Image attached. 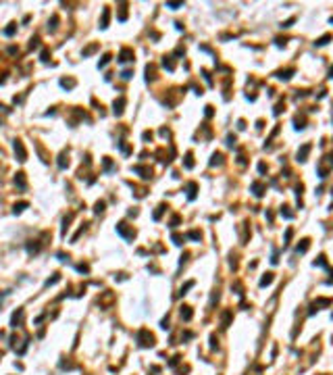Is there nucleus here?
Masks as SVG:
<instances>
[{"label": "nucleus", "mask_w": 333, "mask_h": 375, "mask_svg": "<svg viewBox=\"0 0 333 375\" xmlns=\"http://www.w3.org/2000/svg\"><path fill=\"white\" fill-rule=\"evenodd\" d=\"M137 344H140V346H144V348L154 346V335H152V333H148L146 329H140V332H137Z\"/></svg>", "instance_id": "obj_1"}, {"label": "nucleus", "mask_w": 333, "mask_h": 375, "mask_svg": "<svg viewBox=\"0 0 333 375\" xmlns=\"http://www.w3.org/2000/svg\"><path fill=\"white\" fill-rule=\"evenodd\" d=\"M15 154H17V159H19L21 163L27 159V154H25V148H23V144H21L19 140H15Z\"/></svg>", "instance_id": "obj_2"}, {"label": "nucleus", "mask_w": 333, "mask_h": 375, "mask_svg": "<svg viewBox=\"0 0 333 375\" xmlns=\"http://www.w3.org/2000/svg\"><path fill=\"white\" fill-rule=\"evenodd\" d=\"M129 61H133V52H131L129 48H125V50H121V54H119V63H129Z\"/></svg>", "instance_id": "obj_3"}, {"label": "nucleus", "mask_w": 333, "mask_h": 375, "mask_svg": "<svg viewBox=\"0 0 333 375\" xmlns=\"http://www.w3.org/2000/svg\"><path fill=\"white\" fill-rule=\"evenodd\" d=\"M308 152H310V144H304V146L298 150V161H300V163H304V161H306V156H308Z\"/></svg>", "instance_id": "obj_4"}, {"label": "nucleus", "mask_w": 333, "mask_h": 375, "mask_svg": "<svg viewBox=\"0 0 333 375\" xmlns=\"http://www.w3.org/2000/svg\"><path fill=\"white\" fill-rule=\"evenodd\" d=\"M21 321H23V308H19L15 315H13V319H10V325L13 327H19L21 325Z\"/></svg>", "instance_id": "obj_5"}, {"label": "nucleus", "mask_w": 333, "mask_h": 375, "mask_svg": "<svg viewBox=\"0 0 333 375\" xmlns=\"http://www.w3.org/2000/svg\"><path fill=\"white\" fill-rule=\"evenodd\" d=\"M117 231H119L121 236H125V238H133V231H129V229L125 227V223H119V225H117Z\"/></svg>", "instance_id": "obj_6"}, {"label": "nucleus", "mask_w": 333, "mask_h": 375, "mask_svg": "<svg viewBox=\"0 0 333 375\" xmlns=\"http://www.w3.org/2000/svg\"><path fill=\"white\" fill-rule=\"evenodd\" d=\"M115 115H121L123 113V106H125V98H119V100H115Z\"/></svg>", "instance_id": "obj_7"}, {"label": "nucleus", "mask_w": 333, "mask_h": 375, "mask_svg": "<svg viewBox=\"0 0 333 375\" xmlns=\"http://www.w3.org/2000/svg\"><path fill=\"white\" fill-rule=\"evenodd\" d=\"M15 183L19 186V190H25V188H27V183H25V177H23V173H17V177H15Z\"/></svg>", "instance_id": "obj_8"}, {"label": "nucleus", "mask_w": 333, "mask_h": 375, "mask_svg": "<svg viewBox=\"0 0 333 375\" xmlns=\"http://www.w3.org/2000/svg\"><path fill=\"white\" fill-rule=\"evenodd\" d=\"M192 315H194V313H192V308H190V306H181V317H183L185 321H190V319H192Z\"/></svg>", "instance_id": "obj_9"}, {"label": "nucleus", "mask_w": 333, "mask_h": 375, "mask_svg": "<svg viewBox=\"0 0 333 375\" xmlns=\"http://www.w3.org/2000/svg\"><path fill=\"white\" fill-rule=\"evenodd\" d=\"M196 188H198L196 183H190V186H187V198H190V200L196 198Z\"/></svg>", "instance_id": "obj_10"}, {"label": "nucleus", "mask_w": 333, "mask_h": 375, "mask_svg": "<svg viewBox=\"0 0 333 375\" xmlns=\"http://www.w3.org/2000/svg\"><path fill=\"white\" fill-rule=\"evenodd\" d=\"M100 27H102V29L108 27V8H104V13H102V23H100Z\"/></svg>", "instance_id": "obj_11"}, {"label": "nucleus", "mask_w": 333, "mask_h": 375, "mask_svg": "<svg viewBox=\"0 0 333 375\" xmlns=\"http://www.w3.org/2000/svg\"><path fill=\"white\" fill-rule=\"evenodd\" d=\"M271 281H273V273H267V275H264V277L260 279V288H264V286H269Z\"/></svg>", "instance_id": "obj_12"}, {"label": "nucleus", "mask_w": 333, "mask_h": 375, "mask_svg": "<svg viewBox=\"0 0 333 375\" xmlns=\"http://www.w3.org/2000/svg\"><path fill=\"white\" fill-rule=\"evenodd\" d=\"M291 73H293V69H287V71H279V73H277V77H279V79H290Z\"/></svg>", "instance_id": "obj_13"}, {"label": "nucleus", "mask_w": 333, "mask_h": 375, "mask_svg": "<svg viewBox=\"0 0 333 375\" xmlns=\"http://www.w3.org/2000/svg\"><path fill=\"white\" fill-rule=\"evenodd\" d=\"M252 190H254L256 196H262V194H264V188H262L260 183H252Z\"/></svg>", "instance_id": "obj_14"}, {"label": "nucleus", "mask_w": 333, "mask_h": 375, "mask_svg": "<svg viewBox=\"0 0 333 375\" xmlns=\"http://www.w3.org/2000/svg\"><path fill=\"white\" fill-rule=\"evenodd\" d=\"M331 40V36H329V34H327V36H323V38H321V40H317L314 42V44H317V46H325V44H327V42Z\"/></svg>", "instance_id": "obj_15"}, {"label": "nucleus", "mask_w": 333, "mask_h": 375, "mask_svg": "<svg viewBox=\"0 0 333 375\" xmlns=\"http://www.w3.org/2000/svg\"><path fill=\"white\" fill-rule=\"evenodd\" d=\"M15 29H17V25H15V23H10V25L4 29V36H13V34H15Z\"/></svg>", "instance_id": "obj_16"}, {"label": "nucleus", "mask_w": 333, "mask_h": 375, "mask_svg": "<svg viewBox=\"0 0 333 375\" xmlns=\"http://www.w3.org/2000/svg\"><path fill=\"white\" fill-rule=\"evenodd\" d=\"M308 250V240H302V244H298V252H306Z\"/></svg>", "instance_id": "obj_17"}, {"label": "nucleus", "mask_w": 333, "mask_h": 375, "mask_svg": "<svg viewBox=\"0 0 333 375\" xmlns=\"http://www.w3.org/2000/svg\"><path fill=\"white\" fill-rule=\"evenodd\" d=\"M60 85H63V88H73L75 82H73V79H60Z\"/></svg>", "instance_id": "obj_18"}, {"label": "nucleus", "mask_w": 333, "mask_h": 375, "mask_svg": "<svg viewBox=\"0 0 333 375\" xmlns=\"http://www.w3.org/2000/svg\"><path fill=\"white\" fill-rule=\"evenodd\" d=\"M23 208H27V202H19V204H15V208H13V210H15V213H21Z\"/></svg>", "instance_id": "obj_19"}, {"label": "nucleus", "mask_w": 333, "mask_h": 375, "mask_svg": "<svg viewBox=\"0 0 333 375\" xmlns=\"http://www.w3.org/2000/svg\"><path fill=\"white\" fill-rule=\"evenodd\" d=\"M67 165H69V161H65V154H60V159H58V167H60V169H65Z\"/></svg>", "instance_id": "obj_20"}, {"label": "nucleus", "mask_w": 333, "mask_h": 375, "mask_svg": "<svg viewBox=\"0 0 333 375\" xmlns=\"http://www.w3.org/2000/svg\"><path fill=\"white\" fill-rule=\"evenodd\" d=\"M108 61H111V54H104V56H102V61L98 63V67H104V65H106Z\"/></svg>", "instance_id": "obj_21"}, {"label": "nucleus", "mask_w": 333, "mask_h": 375, "mask_svg": "<svg viewBox=\"0 0 333 375\" xmlns=\"http://www.w3.org/2000/svg\"><path fill=\"white\" fill-rule=\"evenodd\" d=\"M58 279H60V277H58V273H54V277H50V279L46 281V286H52V284H56Z\"/></svg>", "instance_id": "obj_22"}, {"label": "nucleus", "mask_w": 333, "mask_h": 375, "mask_svg": "<svg viewBox=\"0 0 333 375\" xmlns=\"http://www.w3.org/2000/svg\"><path fill=\"white\" fill-rule=\"evenodd\" d=\"M192 165H194V163H192V154H187V156H185V167L192 169Z\"/></svg>", "instance_id": "obj_23"}, {"label": "nucleus", "mask_w": 333, "mask_h": 375, "mask_svg": "<svg viewBox=\"0 0 333 375\" xmlns=\"http://www.w3.org/2000/svg\"><path fill=\"white\" fill-rule=\"evenodd\" d=\"M96 213H102L104 210V202H96V208H94Z\"/></svg>", "instance_id": "obj_24"}, {"label": "nucleus", "mask_w": 333, "mask_h": 375, "mask_svg": "<svg viewBox=\"0 0 333 375\" xmlns=\"http://www.w3.org/2000/svg\"><path fill=\"white\" fill-rule=\"evenodd\" d=\"M187 236H190V238H192V240H200V234H198V231H190V234H187Z\"/></svg>", "instance_id": "obj_25"}, {"label": "nucleus", "mask_w": 333, "mask_h": 375, "mask_svg": "<svg viewBox=\"0 0 333 375\" xmlns=\"http://www.w3.org/2000/svg\"><path fill=\"white\" fill-rule=\"evenodd\" d=\"M183 240H185V238H181V236H173V242H175V244H183Z\"/></svg>", "instance_id": "obj_26"}, {"label": "nucleus", "mask_w": 333, "mask_h": 375, "mask_svg": "<svg viewBox=\"0 0 333 375\" xmlns=\"http://www.w3.org/2000/svg\"><path fill=\"white\" fill-rule=\"evenodd\" d=\"M314 265H319V267H325V256H319V260H314Z\"/></svg>", "instance_id": "obj_27"}, {"label": "nucleus", "mask_w": 333, "mask_h": 375, "mask_svg": "<svg viewBox=\"0 0 333 375\" xmlns=\"http://www.w3.org/2000/svg\"><path fill=\"white\" fill-rule=\"evenodd\" d=\"M166 6H169V8H179V6H181V2H169Z\"/></svg>", "instance_id": "obj_28"}, {"label": "nucleus", "mask_w": 333, "mask_h": 375, "mask_svg": "<svg viewBox=\"0 0 333 375\" xmlns=\"http://www.w3.org/2000/svg\"><path fill=\"white\" fill-rule=\"evenodd\" d=\"M291 23H293V19H287V21H285V23H283L281 27H291Z\"/></svg>", "instance_id": "obj_29"}, {"label": "nucleus", "mask_w": 333, "mask_h": 375, "mask_svg": "<svg viewBox=\"0 0 333 375\" xmlns=\"http://www.w3.org/2000/svg\"><path fill=\"white\" fill-rule=\"evenodd\" d=\"M121 75H123V79H129V77H131V71H123Z\"/></svg>", "instance_id": "obj_30"}, {"label": "nucleus", "mask_w": 333, "mask_h": 375, "mask_svg": "<svg viewBox=\"0 0 333 375\" xmlns=\"http://www.w3.org/2000/svg\"><path fill=\"white\" fill-rule=\"evenodd\" d=\"M329 77H333V67H331V71H329Z\"/></svg>", "instance_id": "obj_31"}, {"label": "nucleus", "mask_w": 333, "mask_h": 375, "mask_svg": "<svg viewBox=\"0 0 333 375\" xmlns=\"http://www.w3.org/2000/svg\"><path fill=\"white\" fill-rule=\"evenodd\" d=\"M331 23H333V19H331Z\"/></svg>", "instance_id": "obj_32"}]
</instances>
